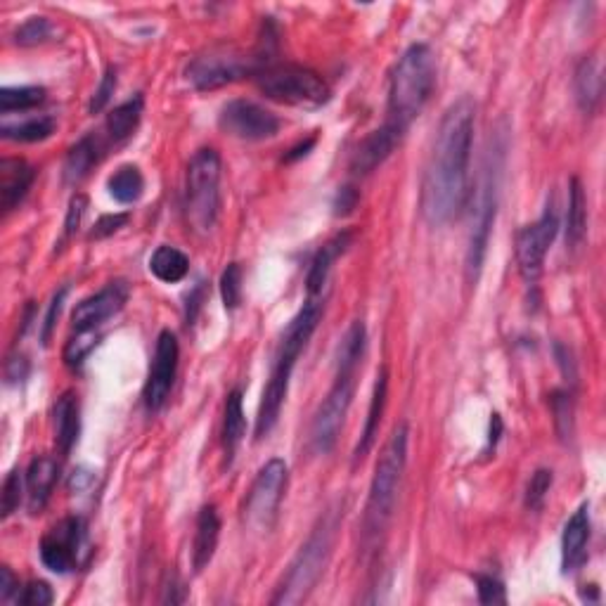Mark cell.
I'll list each match as a JSON object with an SVG mask.
<instances>
[{
  "mask_svg": "<svg viewBox=\"0 0 606 606\" xmlns=\"http://www.w3.org/2000/svg\"><path fill=\"white\" fill-rule=\"evenodd\" d=\"M474 119V100L460 98L448 107L438 126L434 150L424 171L422 195H419V211L431 228L455 221L467 204Z\"/></svg>",
  "mask_w": 606,
  "mask_h": 606,
  "instance_id": "cell-1",
  "label": "cell"
},
{
  "mask_svg": "<svg viewBox=\"0 0 606 606\" xmlns=\"http://www.w3.org/2000/svg\"><path fill=\"white\" fill-rule=\"evenodd\" d=\"M320 318H322V303L318 299H308V303L301 308L299 315L289 322L285 337H282L280 351H277L273 372H270L266 389H263V401L259 408V417H256V438H259V441L275 429L277 419H280L282 405L287 401L289 379H292L294 365L296 360H299L303 348H306L308 339L313 337Z\"/></svg>",
  "mask_w": 606,
  "mask_h": 606,
  "instance_id": "cell-2",
  "label": "cell"
},
{
  "mask_svg": "<svg viewBox=\"0 0 606 606\" xmlns=\"http://www.w3.org/2000/svg\"><path fill=\"white\" fill-rule=\"evenodd\" d=\"M408 436V424H398L377 460L363 519L365 550H372V547L379 543V538H382L393 517V507H396L398 491H401L405 464H408Z\"/></svg>",
  "mask_w": 606,
  "mask_h": 606,
  "instance_id": "cell-3",
  "label": "cell"
},
{
  "mask_svg": "<svg viewBox=\"0 0 606 606\" xmlns=\"http://www.w3.org/2000/svg\"><path fill=\"white\" fill-rule=\"evenodd\" d=\"M436 86V62L429 45L415 43L401 55L389 79V124L408 131L429 105Z\"/></svg>",
  "mask_w": 606,
  "mask_h": 606,
  "instance_id": "cell-4",
  "label": "cell"
},
{
  "mask_svg": "<svg viewBox=\"0 0 606 606\" xmlns=\"http://www.w3.org/2000/svg\"><path fill=\"white\" fill-rule=\"evenodd\" d=\"M341 517H344L341 509H330V512L318 521V526L313 528V533L308 535V540L301 545L299 554L294 557L285 580H282V585L277 588L275 597L270 599V604H301L303 599L311 595L315 585H318V580L322 578V573H325L327 564H330Z\"/></svg>",
  "mask_w": 606,
  "mask_h": 606,
  "instance_id": "cell-5",
  "label": "cell"
},
{
  "mask_svg": "<svg viewBox=\"0 0 606 606\" xmlns=\"http://www.w3.org/2000/svg\"><path fill=\"white\" fill-rule=\"evenodd\" d=\"M221 157L211 147L195 152L185 176V221L197 235L214 230L221 209Z\"/></svg>",
  "mask_w": 606,
  "mask_h": 606,
  "instance_id": "cell-6",
  "label": "cell"
},
{
  "mask_svg": "<svg viewBox=\"0 0 606 606\" xmlns=\"http://www.w3.org/2000/svg\"><path fill=\"white\" fill-rule=\"evenodd\" d=\"M256 86L268 100L287 107L315 109L330 100V86L320 74L301 64H273L263 67L254 76Z\"/></svg>",
  "mask_w": 606,
  "mask_h": 606,
  "instance_id": "cell-7",
  "label": "cell"
},
{
  "mask_svg": "<svg viewBox=\"0 0 606 606\" xmlns=\"http://www.w3.org/2000/svg\"><path fill=\"white\" fill-rule=\"evenodd\" d=\"M498 152H491L483 164V173L476 190L474 211H472V232H469V249H467V277L472 285L479 280L483 259H486L488 237H491L495 211H498V185H500V164Z\"/></svg>",
  "mask_w": 606,
  "mask_h": 606,
  "instance_id": "cell-8",
  "label": "cell"
},
{
  "mask_svg": "<svg viewBox=\"0 0 606 606\" xmlns=\"http://www.w3.org/2000/svg\"><path fill=\"white\" fill-rule=\"evenodd\" d=\"M268 64L270 57L261 48L254 55H244L232 48H214L209 53L197 55L188 64L185 76L197 90H218L244 79V76H256V72Z\"/></svg>",
  "mask_w": 606,
  "mask_h": 606,
  "instance_id": "cell-9",
  "label": "cell"
},
{
  "mask_svg": "<svg viewBox=\"0 0 606 606\" xmlns=\"http://www.w3.org/2000/svg\"><path fill=\"white\" fill-rule=\"evenodd\" d=\"M353 391H356V372H337L332 389L320 403L311 424V450L315 455H327L337 446L353 403Z\"/></svg>",
  "mask_w": 606,
  "mask_h": 606,
  "instance_id": "cell-10",
  "label": "cell"
},
{
  "mask_svg": "<svg viewBox=\"0 0 606 606\" xmlns=\"http://www.w3.org/2000/svg\"><path fill=\"white\" fill-rule=\"evenodd\" d=\"M287 462L280 457L266 462L261 472L256 474L254 486H251L249 498L244 502V521L254 528V531H270L277 521L282 498L287 491Z\"/></svg>",
  "mask_w": 606,
  "mask_h": 606,
  "instance_id": "cell-11",
  "label": "cell"
},
{
  "mask_svg": "<svg viewBox=\"0 0 606 606\" xmlns=\"http://www.w3.org/2000/svg\"><path fill=\"white\" fill-rule=\"evenodd\" d=\"M41 562L53 573H69L83 564L88 552L86 521L81 517H67L55 524L41 540Z\"/></svg>",
  "mask_w": 606,
  "mask_h": 606,
  "instance_id": "cell-12",
  "label": "cell"
},
{
  "mask_svg": "<svg viewBox=\"0 0 606 606\" xmlns=\"http://www.w3.org/2000/svg\"><path fill=\"white\" fill-rule=\"evenodd\" d=\"M218 126L232 138L259 143V140L275 138L277 131H280V119L251 100H232L221 109Z\"/></svg>",
  "mask_w": 606,
  "mask_h": 606,
  "instance_id": "cell-13",
  "label": "cell"
},
{
  "mask_svg": "<svg viewBox=\"0 0 606 606\" xmlns=\"http://www.w3.org/2000/svg\"><path fill=\"white\" fill-rule=\"evenodd\" d=\"M559 232V218L554 214L552 202L538 221L526 225L517 235V263L526 282H535L543 273V263L550 251L554 237Z\"/></svg>",
  "mask_w": 606,
  "mask_h": 606,
  "instance_id": "cell-14",
  "label": "cell"
},
{
  "mask_svg": "<svg viewBox=\"0 0 606 606\" xmlns=\"http://www.w3.org/2000/svg\"><path fill=\"white\" fill-rule=\"evenodd\" d=\"M178 358L180 348L178 339L171 330H164L157 339V348H154V358L150 365V375H147V384L143 391L145 408L150 412H159L164 403L169 401L173 382H176L178 372Z\"/></svg>",
  "mask_w": 606,
  "mask_h": 606,
  "instance_id": "cell-15",
  "label": "cell"
},
{
  "mask_svg": "<svg viewBox=\"0 0 606 606\" xmlns=\"http://www.w3.org/2000/svg\"><path fill=\"white\" fill-rule=\"evenodd\" d=\"M126 301H128L126 282H121V280L109 282L105 289H100L98 294L83 299L79 306L74 308V315H72L74 330L76 332L98 330L102 322L114 318V315L126 306Z\"/></svg>",
  "mask_w": 606,
  "mask_h": 606,
  "instance_id": "cell-16",
  "label": "cell"
},
{
  "mask_svg": "<svg viewBox=\"0 0 606 606\" xmlns=\"http://www.w3.org/2000/svg\"><path fill=\"white\" fill-rule=\"evenodd\" d=\"M403 135H405L403 128L393 126L386 121L382 128H377L375 133L367 135L363 145H360L356 154H353L351 171L358 173V176H367V173L375 171L377 166H382L384 161L391 157V152L401 145Z\"/></svg>",
  "mask_w": 606,
  "mask_h": 606,
  "instance_id": "cell-17",
  "label": "cell"
},
{
  "mask_svg": "<svg viewBox=\"0 0 606 606\" xmlns=\"http://www.w3.org/2000/svg\"><path fill=\"white\" fill-rule=\"evenodd\" d=\"M34 178V166L27 164L24 159L8 157L0 161V206H3L5 214L15 211L24 202Z\"/></svg>",
  "mask_w": 606,
  "mask_h": 606,
  "instance_id": "cell-18",
  "label": "cell"
},
{
  "mask_svg": "<svg viewBox=\"0 0 606 606\" xmlns=\"http://www.w3.org/2000/svg\"><path fill=\"white\" fill-rule=\"evenodd\" d=\"M590 543V509L583 505L569 519L562 535V569L564 573L578 571L588 559Z\"/></svg>",
  "mask_w": 606,
  "mask_h": 606,
  "instance_id": "cell-19",
  "label": "cell"
},
{
  "mask_svg": "<svg viewBox=\"0 0 606 606\" xmlns=\"http://www.w3.org/2000/svg\"><path fill=\"white\" fill-rule=\"evenodd\" d=\"M57 479H60V464H57L55 457L41 455L29 464L27 495H29L31 514H38L45 505H48L50 493H53Z\"/></svg>",
  "mask_w": 606,
  "mask_h": 606,
  "instance_id": "cell-20",
  "label": "cell"
},
{
  "mask_svg": "<svg viewBox=\"0 0 606 606\" xmlns=\"http://www.w3.org/2000/svg\"><path fill=\"white\" fill-rule=\"evenodd\" d=\"M218 538H221V519H218L214 505H206L197 517L195 545H192V566H195V573H202L211 564L218 547Z\"/></svg>",
  "mask_w": 606,
  "mask_h": 606,
  "instance_id": "cell-21",
  "label": "cell"
},
{
  "mask_svg": "<svg viewBox=\"0 0 606 606\" xmlns=\"http://www.w3.org/2000/svg\"><path fill=\"white\" fill-rule=\"evenodd\" d=\"M348 247H351V232H341V235L332 237V240L327 242L325 247L318 251V254H315L311 270H308V277H306V289H308V296H311V299H318V296L322 294L334 261H337L339 256H344Z\"/></svg>",
  "mask_w": 606,
  "mask_h": 606,
  "instance_id": "cell-22",
  "label": "cell"
},
{
  "mask_svg": "<svg viewBox=\"0 0 606 606\" xmlns=\"http://www.w3.org/2000/svg\"><path fill=\"white\" fill-rule=\"evenodd\" d=\"M81 436V405L72 391L62 393L55 403V441L64 455L72 453Z\"/></svg>",
  "mask_w": 606,
  "mask_h": 606,
  "instance_id": "cell-23",
  "label": "cell"
},
{
  "mask_svg": "<svg viewBox=\"0 0 606 606\" xmlns=\"http://www.w3.org/2000/svg\"><path fill=\"white\" fill-rule=\"evenodd\" d=\"M386 391H389V370L382 367V370L377 372V382H375V391H372L370 410H367L365 429L356 448V460H363V457L372 450V446H375L379 424H382V415L386 408Z\"/></svg>",
  "mask_w": 606,
  "mask_h": 606,
  "instance_id": "cell-24",
  "label": "cell"
},
{
  "mask_svg": "<svg viewBox=\"0 0 606 606\" xmlns=\"http://www.w3.org/2000/svg\"><path fill=\"white\" fill-rule=\"evenodd\" d=\"M573 90H576V100L583 112L592 114L602 102V72L595 57H583L576 67L573 76Z\"/></svg>",
  "mask_w": 606,
  "mask_h": 606,
  "instance_id": "cell-25",
  "label": "cell"
},
{
  "mask_svg": "<svg viewBox=\"0 0 606 606\" xmlns=\"http://www.w3.org/2000/svg\"><path fill=\"white\" fill-rule=\"evenodd\" d=\"M100 154H102V147H100V140L95 138V135H86V138H81L79 143L69 150L67 161H64V180L72 185L81 183V180L86 178L90 171H93V166L100 161Z\"/></svg>",
  "mask_w": 606,
  "mask_h": 606,
  "instance_id": "cell-26",
  "label": "cell"
},
{
  "mask_svg": "<svg viewBox=\"0 0 606 606\" xmlns=\"http://www.w3.org/2000/svg\"><path fill=\"white\" fill-rule=\"evenodd\" d=\"M150 270L159 282L176 285V282L185 280V275H188L190 261L180 249L169 247V244H161V247H157V251L152 254Z\"/></svg>",
  "mask_w": 606,
  "mask_h": 606,
  "instance_id": "cell-27",
  "label": "cell"
},
{
  "mask_svg": "<svg viewBox=\"0 0 606 606\" xmlns=\"http://www.w3.org/2000/svg\"><path fill=\"white\" fill-rule=\"evenodd\" d=\"M244 429H247V419H244V408H242V391L235 389L228 393V401H225V419H223V450L228 462L232 455L240 448Z\"/></svg>",
  "mask_w": 606,
  "mask_h": 606,
  "instance_id": "cell-28",
  "label": "cell"
},
{
  "mask_svg": "<svg viewBox=\"0 0 606 606\" xmlns=\"http://www.w3.org/2000/svg\"><path fill=\"white\" fill-rule=\"evenodd\" d=\"M588 230V204H585V190L578 178L571 180L569 192V209H566V244L569 247H580Z\"/></svg>",
  "mask_w": 606,
  "mask_h": 606,
  "instance_id": "cell-29",
  "label": "cell"
},
{
  "mask_svg": "<svg viewBox=\"0 0 606 606\" xmlns=\"http://www.w3.org/2000/svg\"><path fill=\"white\" fill-rule=\"evenodd\" d=\"M143 107L145 102L140 95H135L133 100L124 102V105L114 107V112L107 116V133L114 143H124L126 138H131L140 119H143Z\"/></svg>",
  "mask_w": 606,
  "mask_h": 606,
  "instance_id": "cell-30",
  "label": "cell"
},
{
  "mask_svg": "<svg viewBox=\"0 0 606 606\" xmlns=\"http://www.w3.org/2000/svg\"><path fill=\"white\" fill-rule=\"evenodd\" d=\"M57 121L53 116H34V119L17 121V124H8L5 121L0 126V135L5 140H15V143H41V140L50 138L55 133Z\"/></svg>",
  "mask_w": 606,
  "mask_h": 606,
  "instance_id": "cell-31",
  "label": "cell"
},
{
  "mask_svg": "<svg viewBox=\"0 0 606 606\" xmlns=\"http://www.w3.org/2000/svg\"><path fill=\"white\" fill-rule=\"evenodd\" d=\"M365 348H367V330L360 320L353 322L348 327V332L344 334L339 346V356H337V372H356L365 358Z\"/></svg>",
  "mask_w": 606,
  "mask_h": 606,
  "instance_id": "cell-32",
  "label": "cell"
},
{
  "mask_svg": "<svg viewBox=\"0 0 606 606\" xmlns=\"http://www.w3.org/2000/svg\"><path fill=\"white\" fill-rule=\"evenodd\" d=\"M109 195L114 197V202L119 204H135L143 197L145 190V178L140 173L138 166H121L119 171L109 178L107 183Z\"/></svg>",
  "mask_w": 606,
  "mask_h": 606,
  "instance_id": "cell-33",
  "label": "cell"
},
{
  "mask_svg": "<svg viewBox=\"0 0 606 606\" xmlns=\"http://www.w3.org/2000/svg\"><path fill=\"white\" fill-rule=\"evenodd\" d=\"M45 102V88L22 86V88H3L0 90V112H24L34 109Z\"/></svg>",
  "mask_w": 606,
  "mask_h": 606,
  "instance_id": "cell-34",
  "label": "cell"
},
{
  "mask_svg": "<svg viewBox=\"0 0 606 606\" xmlns=\"http://www.w3.org/2000/svg\"><path fill=\"white\" fill-rule=\"evenodd\" d=\"M100 334L95 330H86V332H76V337H72L64 346V363L72 370H81V365L86 363V358L90 356L95 346H98Z\"/></svg>",
  "mask_w": 606,
  "mask_h": 606,
  "instance_id": "cell-35",
  "label": "cell"
},
{
  "mask_svg": "<svg viewBox=\"0 0 606 606\" xmlns=\"http://www.w3.org/2000/svg\"><path fill=\"white\" fill-rule=\"evenodd\" d=\"M552 415H554V427L562 441H569L573 436V403L571 396L566 391H554L552 398Z\"/></svg>",
  "mask_w": 606,
  "mask_h": 606,
  "instance_id": "cell-36",
  "label": "cell"
},
{
  "mask_svg": "<svg viewBox=\"0 0 606 606\" xmlns=\"http://www.w3.org/2000/svg\"><path fill=\"white\" fill-rule=\"evenodd\" d=\"M221 296L228 311H235L242 303V268L240 263H230L221 275Z\"/></svg>",
  "mask_w": 606,
  "mask_h": 606,
  "instance_id": "cell-37",
  "label": "cell"
},
{
  "mask_svg": "<svg viewBox=\"0 0 606 606\" xmlns=\"http://www.w3.org/2000/svg\"><path fill=\"white\" fill-rule=\"evenodd\" d=\"M550 488H552V472H550V469H538V472L531 476V481H528L526 507L531 509V512H538V509H543Z\"/></svg>",
  "mask_w": 606,
  "mask_h": 606,
  "instance_id": "cell-38",
  "label": "cell"
},
{
  "mask_svg": "<svg viewBox=\"0 0 606 606\" xmlns=\"http://www.w3.org/2000/svg\"><path fill=\"white\" fill-rule=\"evenodd\" d=\"M50 34H53V27H50L48 19L31 17L17 29L15 41H17V45H38V43L48 41Z\"/></svg>",
  "mask_w": 606,
  "mask_h": 606,
  "instance_id": "cell-39",
  "label": "cell"
},
{
  "mask_svg": "<svg viewBox=\"0 0 606 606\" xmlns=\"http://www.w3.org/2000/svg\"><path fill=\"white\" fill-rule=\"evenodd\" d=\"M0 500H3V519L12 517L19 509V502H22V476H19V472H10L5 476Z\"/></svg>",
  "mask_w": 606,
  "mask_h": 606,
  "instance_id": "cell-40",
  "label": "cell"
},
{
  "mask_svg": "<svg viewBox=\"0 0 606 606\" xmlns=\"http://www.w3.org/2000/svg\"><path fill=\"white\" fill-rule=\"evenodd\" d=\"M53 590H50L48 583H43V580H34V583H29L27 588L19 590V595L15 602L22 606H48L53 604Z\"/></svg>",
  "mask_w": 606,
  "mask_h": 606,
  "instance_id": "cell-41",
  "label": "cell"
},
{
  "mask_svg": "<svg viewBox=\"0 0 606 606\" xmlns=\"http://www.w3.org/2000/svg\"><path fill=\"white\" fill-rule=\"evenodd\" d=\"M476 590H479L481 604H505V585L493 576H476Z\"/></svg>",
  "mask_w": 606,
  "mask_h": 606,
  "instance_id": "cell-42",
  "label": "cell"
},
{
  "mask_svg": "<svg viewBox=\"0 0 606 606\" xmlns=\"http://www.w3.org/2000/svg\"><path fill=\"white\" fill-rule=\"evenodd\" d=\"M114 90H116V72H114V69H109V72L105 76H102V81H100L98 90H95L93 100H90L88 112L90 114L102 112V109H105L109 105V100H112Z\"/></svg>",
  "mask_w": 606,
  "mask_h": 606,
  "instance_id": "cell-43",
  "label": "cell"
},
{
  "mask_svg": "<svg viewBox=\"0 0 606 606\" xmlns=\"http://www.w3.org/2000/svg\"><path fill=\"white\" fill-rule=\"evenodd\" d=\"M67 292H69V289H67V287H64V289H60V292H57V294L53 296V301H50L48 315H45V322H43V334H41L43 344H48V341H50V337H53V330H55V322H57V318H60V313H62V306H64V299H67Z\"/></svg>",
  "mask_w": 606,
  "mask_h": 606,
  "instance_id": "cell-44",
  "label": "cell"
},
{
  "mask_svg": "<svg viewBox=\"0 0 606 606\" xmlns=\"http://www.w3.org/2000/svg\"><path fill=\"white\" fill-rule=\"evenodd\" d=\"M128 223V214H109L102 216L98 223H95V230L90 232V240H102V237L114 235V232H119L124 225Z\"/></svg>",
  "mask_w": 606,
  "mask_h": 606,
  "instance_id": "cell-45",
  "label": "cell"
},
{
  "mask_svg": "<svg viewBox=\"0 0 606 606\" xmlns=\"http://www.w3.org/2000/svg\"><path fill=\"white\" fill-rule=\"evenodd\" d=\"M86 197L83 195H76L72 199V204H69V211H67V221H64V237H72L76 230H79L81 225V218L83 214H86Z\"/></svg>",
  "mask_w": 606,
  "mask_h": 606,
  "instance_id": "cell-46",
  "label": "cell"
},
{
  "mask_svg": "<svg viewBox=\"0 0 606 606\" xmlns=\"http://www.w3.org/2000/svg\"><path fill=\"white\" fill-rule=\"evenodd\" d=\"M19 595V580L15 573L10 571V566L0 569V602H15Z\"/></svg>",
  "mask_w": 606,
  "mask_h": 606,
  "instance_id": "cell-47",
  "label": "cell"
},
{
  "mask_svg": "<svg viewBox=\"0 0 606 606\" xmlns=\"http://www.w3.org/2000/svg\"><path fill=\"white\" fill-rule=\"evenodd\" d=\"M358 204V192L353 188H344L337 195V202H334V214L337 216H346L356 209Z\"/></svg>",
  "mask_w": 606,
  "mask_h": 606,
  "instance_id": "cell-48",
  "label": "cell"
},
{
  "mask_svg": "<svg viewBox=\"0 0 606 606\" xmlns=\"http://www.w3.org/2000/svg\"><path fill=\"white\" fill-rule=\"evenodd\" d=\"M502 429H505V424H502V417L498 415V412H495V415L491 417V434H488V448L495 450V446H498Z\"/></svg>",
  "mask_w": 606,
  "mask_h": 606,
  "instance_id": "cell-49",
  "label": "cell"
},
{
  "mask_svg": "<svg viewBox=\"0 0 606 606\" xmlns=\"http://www.w3.org/2000/svg\"><path fill=\"white\" fill-rule=\"evenodd\" d=\"M315 145V138H311V140H306V143H303L301 147H296V150H292V154H287V161H294V159H299V157H303V154H308V150H311V147Z\"/></svg>",
  "mask_w": 606,
  "mask_h": 606,
  "instance_id": "cell-50",
  "label": "cell"
}]
</instances>
